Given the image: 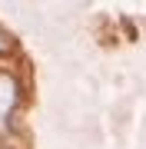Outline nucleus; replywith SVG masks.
<instances>
[{"label":"nucleus","instance_id":"f03ea898","mask_svg":"<svg viewBox=\"0 0 146 149\" xmlns=\"http://www.w3.org/2000/svg\"><path fill=\"white\" fill-rule=\"evenodd\" d=\"M3 50H10V37H7L3 30H0V53H3Z\"/></svg>","mask_w":146,"mask_h":149},{"label":"nucleus","instance_id":"f257e3e1","mask_svg":"<svg viewBox=\"0 0 146 149\" xmlns=\"http://www.w3.org/2000/svg\"><path fill=\"white\" fill-rule=\"evenodd\" d=\"M13 106H17V83H13L10 73L0 70V126L7 123V116H10Z\"/></svg>","mask_w":146,"mask_h":149}]
</instances>
